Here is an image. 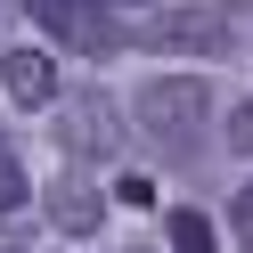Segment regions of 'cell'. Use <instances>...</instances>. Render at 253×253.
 I'll use <instances>...</instances> for the list:
<instances>
[{
    "instance_id": "cell-1",
    "label": "cell",
    "mask_w": 253,
    "mask_h": 253,
    "mask_svg": "<svg viewBox=\"0 0 253 253\" xmlns=\"http://www.w3.org/2000/svg\"><path fill=\"white\" fill-rule=\"evenodd\" d=\"M131 115H139V131H147L155 147L188 155L204 139V115H212V82H196V74H147V82L131 90Z\"/></svg>"
},
{
    "instance_id": "cell-2",
    "label": "cell",
    "mask_w": 253,
    "mask_h": 253,
    "mask_svg": "<svg viewBox=\"0 0 253 253\" xmlns=\"http://www.w3.org/2000/svg\"><path fill=\"white\" fill-rule=\"evenodd\" d=\"M25 17H33L57 49H82V57H115L123 49L115 0H25Z\"/></svg>"
},
{
    "instance_id": "cell-3",
    "label": "cell",
    "mask_w": 253,
    "mask_h": 253,
    "mask_svg": "<svg viewBox=\"0 0 253 253\" xmlns=\"http://www.w3.org/2000/svg\"><path fill=\"white\" fill-rule=\"evenodd\" d=\"M147 41L155 49H188V57H237V17H229V0H171L147 25Z\"/></svg>"
},
{
    "instance_id": "cell-4",
    "label": "cell",
    "mask_w": 253,
    "mask_h": 253,
    "mask_svg": "<svg viewBox=\"0 0 253 253\" xmlns=\"http://www.w3.org/2000/svg\"><path fill=\"white\" fill-rule=\"evenodd\" d=\"M57 139L66 155H115L123 147V115L106 90H57Z\"/></svg>"
},
{
    "instance_id": "cell-5",
    "label": "cell",
    "mask_w": 253,
    "mask_h": 253,
    "mask_svg": "<svg viewBox=\"0 0 253 253\" xmlns=\"http://www.w3.org/2000/svg\"><path fill=\"white\" fill-rule=\"evenodd\" d=\"M49 229L57 237H98L106 229V188L98 180H49Z\"/></svg>"
},
{
    "instance_id": "cell-6",
    "label": "cell",
    "mask_w": 253,
    "mask_h": 253,
    "mask_svg": "<svg viewBox=\"0 0 253 253\" xmlns=\"http://www.w3.org/2000/svg\"><path fill=\"white\" fill-rule=\"evenodd\" d=\"M0 90L17 106H57V66L49 49H0Z\"/></svg>"
},
{
    "instance_id": "cell-7",
    "label": "cell",
    "mask_w": 253,
    "mask_h": 253,
    "mask_svg": "<svg viewBox=\"0 0 253 253\" xmlns=\"http://www.w3.org/2000/svg\"><path fill=\"white\" fill-rule=\"evenodd\" d=\"M164 229H171V253H212V220H204L196 204H180Z\"/></svg>"
},
{
    "instance_id": "cell-8",
    "label": "cell",
    "mask_w": 253,
    "mask_h": 253,
    "mask_svg": "<svg viewBox=\"0 0 253 253\" xmlns=\"http://www.w3.org/2000/svg\"><path fill=\"white\" fill-rule=\"evenodd\" d=\"M25 196H33V180H25V164H17V147L0 139V220H8V212H25Z\"/></svg>"
},
{
    "instance_id": "cell-9",
    "label": "cell",
    "mask_w": 253,
    "mask_h": 253,
    "mask_svg": "<svg viewBox=\"0 0 253 253\" xmlns=\"http://www.w3.org/2000/svg\"><path fill=\"white\" fill-rule=\"evenodd\" d=\"M220 139H229L237 155H253V98H237V106H229V123H220Z\"/></svg>"
},
{
    "instance_id": "cell-10",
    "label": "cell",
    "mask_w": 253,
    "mask_h": 253,
    "mask_svg": "<svg viewBox=\"0 0 253 253\" xmlns=\"http://www.w3.org/2000/svg\"><path fill=\"white\" fill-rule=\"evenodd\" d=\"M229 229H237V245H245V253H253V180H245V188H237V204H229Z\"/></svg>"
},
{
    "instance_id": "cell-11",
    "label": "cell",
    "mask_w": 253,
    "mask_h": 253,
    "mask_svg": "<svg viewBox=\"0 0 253 253\" xmlns=\"http://www.w3.org/2000/svg\"><path fill=\"white\" fill-rule=\"evenodd\" d=\"M115 196H123V204H155V180H139V171H123V180H115Z\"/></svg>"
}]
</instances>
